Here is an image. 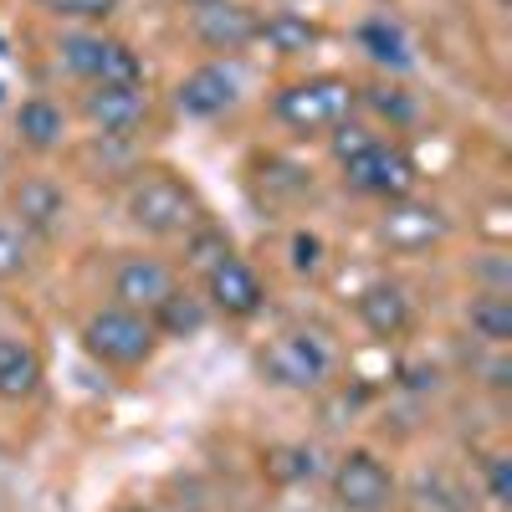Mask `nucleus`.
I'll return each instance as SVG.
<instances>
[{"label": "nucleus", "instance_id": "423d86ee", "mask_svg": "<svg viewBox=\"0 0 512 512\" xmlns=\"http://www.w3.org/2000/svg\"><path fill=\"white\" fill-rule=\"evenodd\" d=\"M344 180H349V190L374 195V200H410L420 169H415V159H410L400 144L374 139L364 154H354V159L344 164Z\"/></svg>", "mask_w": 512, "mask_h": 512}, {"label": "nucleus", "instance_id": "9d476101", "mask_svg": "<svg viewBox=\"0 0 512 512\" xmlns=\"http://www.w3.org/2000/svg\"><path fill=\"white\" fill-rule=\"evenodd\" d=\"M82 108H88V118L103 128V134L123 139L149 118V93H144V82H93V93H88Z\"/></svg>", "mask_w": 512, "mask_h": 512}, {"label": "nucleus", "instance_id": "39448f33", "mask_svg": "<svg viewBox=\"0 0 512 512\" xmlns=\"http://www.w3.org/2000/svg\"><path fill=\"white\" fill-rule=\"evenodd\" d=\"M57 62L62 72L82 77V82H144L139 57L123 47V41L93 36V31H72L57 41Z\"/></svg>", "mask_w": 512, "mask_h": 512}, {"label": "nucleus", "instance_id": "6ab92c4d", "mask_svg": "<svg viewBox=\"0 0 512 512\" xmlns=\"http://www.w3.org/2000/svg\"><path fill=\"white\" fill-rule=\"evenodd\" d=\"M359 47H364L379 67H395V72H405V67L415 62V52H410V36H405L390 16H374V21H364V26H359Z\"/></svg>", "mask_w": 512, "mask_h": 512}, {"label": "nucleus", "instance_id": "20e7f679", "mask_svg": "<svg viewBox=\"0 0 512 512\" xmlns=\"http://www.w3.org/2000/svg\"><path fill=\"white\" fill-rule=\"evenodd\" d=\"M128 221L149 236H175V231H190L195 221V190L175 175H144L134 190H128Z\"/></svg>", "mask_w": 512, "mask_h": 512}, {"label": "nucleus", "instance_id": "a878e982", "mask_svg": "<svg viewBox=\"0 0 512 512\" xmlns=\"http://www.w3.org/2000/svg\"><path fill=\"white\" fill-rule=\"evenodd\" d=\"M374 139H379V134H369L364 123H349V118H344V123L333 128V159H338V164H349V159H354V154H364Z\"/></svg>", "mask_w": 512, "mask_h": 512}, {"label": "nucleus", "instance_id": "1a4fd4ad", "mask_svg": "<svg viewBox=\"0 0 512 512\" xmlns=\"http://www.w3.org/2000/svg\"><path fill=\"white\" fill-rule=\"evenodd\" d=\"M205 297H210V308L226 313V318H256L267 303V287L241 256H226L221 267L205 272Z\"/></svg>", "mask_w": 512, "mask_h": 512}, {"label": "nucleus", "instance_id": "412c9836", "mask_svg": "<svg viewBox=\"0 0 512 512\" xmlns=\"http://www.w3.org/2000/svg\"><path fill=\"white\" fill-rule=\"evenodd\" d=\"M154 333H175V338H185V333H200V323H205V308H200V297H190V292H169L164 303L154 308Z\"/></svg>", "mask_w": 512, "mask_h": 512}, {"label": "nucleus", "instance_id": "dca6fc26", "mask_svg": "<svg viewBox=\"0 0 512 512\" xmlns=\"http://www.w3.org/2000/svg\"><path fill=\"white\" fill-rule=\"evenodd\" d=\"M41 384V354L16 333H0V400H31Z\"/></svg>", "mask_w": 512, "mask_h": 512}, {"label": "nucleus", "instance_id": "7ed1b4c3", "mask_svg": "<svg viewBox=\"0 0 512 512\" xmlns=\"http://www.w3.org/2000/svg\"><path fill=\"white\" fill-rule=\"evenodd\" d=\"M262 374L282 390H318L333 374V349L308 328H287L262 349Z\"/></svg>", "mask_w": 512, "mask_h": 512}, {"label": "nucleus", "instance_id": "6e6552de", "mask_svg": "<svg viewBox=\"0 0 512 512\" xmlns=\"http://www.w3.org/2000/svg\"><path fill=\"white\" fill-rule=\"evenodd\" d=\"M175 287H180L175 272H169L159 256H123L118 272H113V297H118V308L144 313V318H154V308H159Z\"/></svg>", "mask_w": 512, "mask_h": 512}, {"label": "nucleus", "instance_id": "4468645a", "mask_svg": "<svg viewBox=\"0 0 512 512\" xmlns=\"http://www.w3.org/2000/svg\"><path fill=\"white\" fill-rule=\"evenodd\" d=\"M67 221V195L52 180H21L16 185V226L26 236H57Z\"/></svg>", "mask_w": 512, "mask_h": 512}, {"label": "nucleus", "instance_id": "f3484780", "mask_svg": "<svg viewBox=\"0 0 512 512\" xmlns=\"http://www.w3.org/2000/svg\"><path fill=\"white\" fill-rule=\"evenodd\" d=\"M16 134H21V144H26V149L52 154V149L62 144V134H67V118H62V108H57V103L31 98V103H21V108H16Z\"/></svg>", "mask_w": 512, "mask_h": 512}, {"label": "nucleus", "instance_id": "4be33fe9", "mask_svg": "<svg viewBox=\"0 0 512 512\" xmlns=\"http://www.w3.org/2000/svg\"><path fill=\"white\" fill-rule=\"evenodd\" d=\"M31 267V236L16 221H0V282H11Z\"/></svg>", "mask_w": 512, "mask_h": 512}, {"label": "nucleus", "instance_id": "9b49d317", "mask_svg": "<svg viewBox=\"0 0 512 512\" xmlns=\"http://www.w3.org/2000/svg\"><path fill=\"white\" fill-rule=\"evenodd\" d=\"M236 93H241L236 72L221 67V62H205V67H195L180 88H175V108H180L185 118H221V113L236 103Z\"/></svg>", "mask_w": 512, "mask_h": 512}, {"label": "nucleus", "instance_id": "2eb2a0df", "mask_svg": "<svg viewBox=\"0 0 512 512\" xmlns=\"http://www.w3.org/2000/svg\"><path fill=\"white\" fill-rule=\"evenodd\" d=\"M359 323L374 333V338H400L410 328V297L400 282H374L359 292V303H354Z\"/></svg>", "mask_w": 512, "mask_h": 512}, {"label": "nucleus", "instance_id": "aec40b11", "mask_svg": "<svg viewBox=\"0 0 512 512\" xmlns=\"http://www.w3.org/2000/svg\"><path fill=\"white\" fill-rule=\"evenodd\" d=\"M466 323H472V333L482 338V344L502 349L507 338H512V297H507V292H482V297H472Z\"/></svg>", "mask_w": 512, "mask_h": 512}, {"label": "nucleus", "instance_id": "f8f14e48", "mask_svg": "<svg viewBox=\"0 0 512 512\" xmlns=\"http://www.w3.org/2000/svg\"><path fill=\"white\" fill-rule=\"evenodd\" d=\"M379 236L395 251H425L446 236V216L436 205H420V200H390V210L379 221Z\"/></svg>", "mask_w": 512, "mask_h": 512}, {"label": "nucleus", "instance_id": "f257e3e1", "mask_svg": "<svg viewBox=\"0 0 512 512\" xmlns=\"http://www.w3.org/2000/svg\"><path fill=\"white\" fill-rule=\"evenodd\" d=\"M359 103V88L344 77H308V82H292V88L277 93L272 113L297 128V134H323V128H338Z\"/></svg>", "mask_w": 512, "mask_h": 512}, {"label": "nucleus", "instance_id": "ddd939ff", "mask_svg": "<svg viewBox=\"0 0 512 512\" xmlns=\"http://www.w3.org/2000/svg\"><path fill=\"white\" fill-rule=\"evenodd\" d=\"M256 26L262 21H256L246 6H236V0H216V6L195 11V36L210 52H246L256 41Z\"/></svg>", "mask_w": 512, "mask_h": 512}, {"label": "nucleus", "instance_id": "cd10ccee", "mask_svg": "<svg viewBox=\"0 0 512 512\" xmlns=\"http://www.w3.org/2000/svg\"><path fill=\"white\" fill-rule=\"evenodd\" d=\"M318 262H323V241L308 236V231H297L292 236V267L297 272H318Z\"/></svg>", "mask_w": 512, "mask_h": 512}, {"label": "nucleus", "instance_id": "bb28decb", "mask_svg": "<svg viewBox=\"0 0 512 512\" xmlns=\"http://www.w3.org/2000/svg\"><path fill=\"white\" fill-rule=\"evenodd\" d=\"M482 477H487V497H492V507H512V461H507V456H487Z\"/></svg>", "mask_w": 512, "mask_h": 512}, {"label": "nucleus", "instance_id": "5701e85b", "mask_svg": "<svg viewBox=\"0 0 512 512\" xmlns=\"http://www.w3.org/2000/svg\"><path fill=\"white\" fill-rule=\"evenodd\" d=\"M226 256H231V236L216 231V226H205V231L190 236V256H185V262H190L195 272H210V267H221Z\"/></svg>", "mask_w": 512, "mask_h": 512}, {"label": "nucleus", "instance_id": "393cba45", "mask_svg": "<svg viewBox=\"0 0 512 512\" xmlns=\"http://www.w3.org/2000/svg\"><path fill=\"white\" fill-rule=\"evenodd\" d=\"M41 6L67 21H108L118 11V0H41Z\"/></svg>", "mask_w": 512, "mask_h": 512}, {"label": "nucleus", "instance_id": "b1692460", "mask_svg": "<svg viewBox=\"0 0 512 512\" xmlns=\"http://www.w3.org/2000/svg\"><path fill=\"white\" fill-rule=\"evenodd\" d=\"M359 98L379 113V118H390L395 128H405V123H415V103L400 93V88H359Z\"/></svg>", "mask_w": 512, "mask_h": 512}, {"label": "nucleus", "instance_id": "0eeeda50", "mask_svg": "<svg viewBox=\"0 0 512 512\" xmlns=\"http://www.w3.org/2000/svg\"><path fill=\"white\" fill-rule=\"evenodd\" d=\"M333 502L344 512H384L395 502V477L374 451H349L333 466Z\"/></svg>", "mask_w": 512, "mask_h": 512}, {"label": "nucleus", "instance_id": "f03ea898", "mask_svg": "<svg viewBox=\"0 0 512 512\" xmlns=\"http://www.w3.org/2000/svg\"><path fill=\"white\" fill-rule=\"evenodd\" d=\"M82 344H88L93 359H103V364H113V369H139V364L154 354L159 333H154V323H149L144 313H128V308L113 303V308H103V313L88 318V328H82Z\"/></svg>", "mask_w": 512, "mask_h": 512}, {"label": "nucleus", "instance_id": "c85d7f7f", "mask_svg": "<svg viewBox=\"0 0 512 512\" xmlns=\"http://www.w3.org/2000/svg\"><path fill=\"white\" fill-rule=\"evenodd\" d=\"M185 6H195V11H200V6H216V0H185Z\"/></svg>", "mask_w": 512, "mask_h": 512}, {"label": "nucleus", "instance_id": "a211bd4d", "mask_svg": "<svg viewBox=\"0 0 512 512\" xmlns=\"http://www.w3.org/2000/svg\"><path fill=\"white\" fill-rule=\"evenodd\" d=\"M256 41H267L277 57H303V52L318 47V26L308 16H297V11H277L272 21L256 26Z\"/></svg>", "mask_w": 512, "mask_h": 512}]
</instances>
